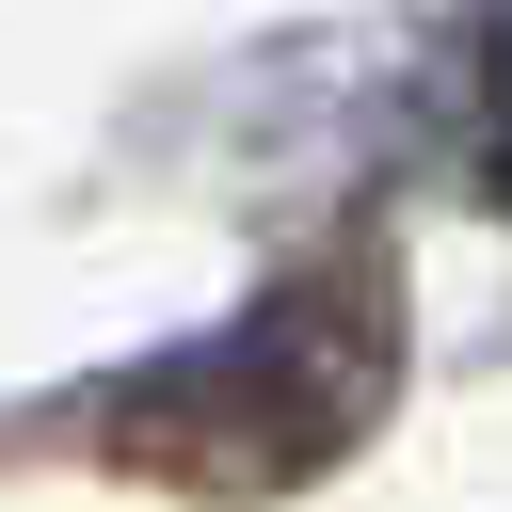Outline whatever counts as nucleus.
Masks as SVG:
<instances>
[{"label":"nucleus","instance_id":"nucleus-1","mask_svg":"<svg viewBox=\"0 0 512 512\" xmlns=\"http://www.w3.org/2000/svg\"><path fill=\"white\" fill-rule=\"evenodd\" d=\"M384 400H400V304H384L352 256H320V272L256 288L224 336L128 368L96 416H112L128 464H160V480H192V496H288V480H320Z\"/></svg>","mask_w":512,"mask_h":512}]
</instances>
